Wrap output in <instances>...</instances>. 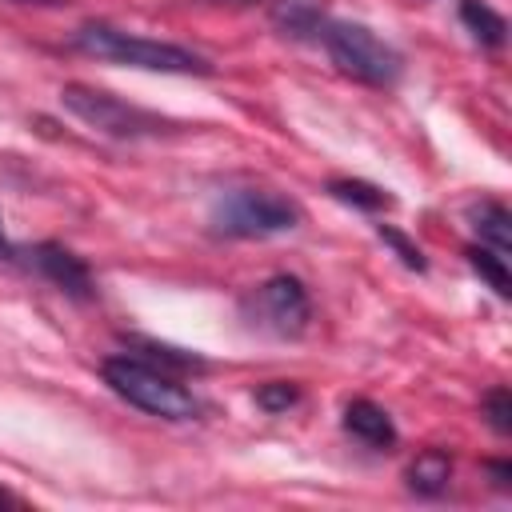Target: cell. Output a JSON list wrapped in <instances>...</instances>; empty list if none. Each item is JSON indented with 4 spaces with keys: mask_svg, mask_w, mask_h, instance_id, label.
Masks as SVG:
<instances>
[{
    "mask_svg": "<svg viewBox=\"0 0 512 512\" xmlns=\"http://www.w3.org/2000/svg\"><path fill=\"white\" fill-rule=\"evenodd\" d=\"M72 48L92 56V60H108V64H128V68H144V72H172V76H208L212 64L172 40H152L104 20H88L72 32Z\"/></svg>",
    "mask_w": 512,
    "mask_h": 512,
    "instance_id": "6da1fadb",
    "label": "cell"
},
{
    "mask_svg": "<svg viewBox=\"0 0 512 512\" xmlns=\"http://www.w3.org/2000/svg\"><path fill=\"white\" fill-rule=\"evenodd\" d=\"M100 376L104 384L128 400L132 408L148 412V416H160V420H196L204 412L200 396L192 388H184L176 376H168L164 368L140 360V356H108L100 364Z\"/></svg>",
    "mask_w": 512,
    "mask_h": 512,
    "instance_id": "7a4b0ae2",
    "label": "cell"
},
{
    "mask_svg": "<svg viewBox=\"0 0 512 512\" xmlns=\"http://www.w3.org/2000/svg\"><path fill=\"white\" fill-rule=\"evenodd\" d=\"M60 104L80 120L88 124L92 132L100 136H112V140H152V136H172L180 132L176 120L160 116V112H148L132 100H120L104 88H92V84H64L60 88Z\"/></svg>",
    "mask_w": 512,
    "mask_h": 512,
    "instance_id": "3957f363",
    "label": "cell"
},
{
    "mask_svg": "<svg viewBox=\"0 0 512 512\" xmlns=\"http://www.w3.org/2000/svg\"><path fill=\"white\" fill-rule=\"evenodd\" d=\"M320 44H324L328 60L344 76H352V80H360L368 88H392L404 76V56L388 40H380L368 24L328 20L320 28Z\"/></svg>",
    "mask_w": 512,
    "mask_h": 512,
    "instance_id": "277c9868",
    "label": "cell"
},
{
    "mask_svg": "<svg viewBox=\"0 0 512 512\" xmlns=\"http://www.w3.org/2000/svg\"><path fill=\"white\" fill-rule=\"evenodd\" d=\"M212 232L232 236V240H264V236H284L300 224L296 200L268 192V188H228L216 196L212 212Z\"/></svg>",
    "mask_w": 512,
    "mask_h": 512,
    "instance_id": "5b68a950",
    "label": "cell"
},
{
    "mask_svg": "<svg viewBox=\"0 0 512 512\" xmlns=\"http://www.w3.org/2000/svg\"><path fill=\"white\" fill-rule=\"evenodd\" d=\"M240 316L248 320V328H260L280 340H296L312 320V300L296 276H272L240 300Z\"/></svg>",
    "mask_w": 512,
    "mask_h": 512,
    "instance_id": "8992f818",
    "label": "cell"
},
{
    "mask_svg": "<svg viewBox=\"0 0 512 512\" xmlns=\"http://www.w3.org/2000/svg\"><path fill=\"white\" fill-rule=\"evenodd\" d=\"M28 264H32L52 288H60V292L72 296V300H92V296H96V276H92V268L84 264V256H76L72 248L56 244V240H44V244L28 248Z\"/></svg>",
    "mask_w": 512,
    "mask_h": 512,
    "instance_id": "52a82bcc",
    "label": "cell"
},
{
    "mask_svg": "<svg viewBox=\"0 0 512 512\" xmlns=\"http://www.w3.org/2000/svg\"><path fill=\"white\" fill-rule=\"evenodd\" d=\"M344 432H348L352 440L368 444V448H380V452L396 448V424H392V416H388L380 404H372V400H352V404L344 408Z\"/></svg>",
    "mask_w": 512,
    "mask_h": 512,
    "instance_id": "ba28073f",
    "label": "cell"
},
{
    "mask_svg": "<svg viewBox=\"0 0 512 512\" xmlns=\"http://www.w3.org/2000/svg\"><path fill=\"white\" fill-rule=\"evenodd\" d=\"M468 224H472V232L480 236V244H488L492 252L508 256V248H512V216H508V208H504L500 200H480V204H472V208H468Z\"/></svg>",
    "mask_w": 512,
    "mask_h": 512,
    "instance_id": "9c48e42d",
    "label": "cell"
},
{
    "mask_svg": "<svg viewBox=\"0 0 512 512\" xmlns=\"http://www.w3.org/2000/svg\"><path fill=\"white\" fill-rule=\"evenodd\" d=\"M404 480H408V488L420 492V496H440V492L448 488V480H452V456H448L444 448H424V452L408 464Z\"/></svg>",
    "mask_w": 512,
    "mask_h": 512,
    "instance_id": "30bf717a",
    "label": "cell"
},
{
    "mask_svg": "<svg viewBox=\"0 0 512 512\" xmlns=\"http://www.w3.org/2000/svg\"><path fill=\"white\" fill-rule=\"evenodd\" d=\"M460 24L472 32L480 48H500L508 40V20L488 0H460Z\"/></svg>",
    "mask_w": 512,
    "mask_h": 512,
    "instance_id": "8fae6325",
    "label": "cell"
},
{
    "mask_svg": "<svg viewBox=\"0 0 512 512\" xmlns=\"http://www.w3.org/2000/svg\"><path fill=\"white\" fill-rule=\"evenodd\" d=\"M276 24L288 32V36H316L320 40V28L328 24L320 4L316 0H280L276 4Z\"/></svg>",
    "mask_w": 512,
    "mask_h": 512,
    "instance_id": "7c38bea8",
    "label": "cell"
},
{
    "mask_svg": "<svg viewBox=\"0 0 512 512\" xmlns=\"http://www.w3.org/2000/svg\"><path fill=\"white\" fill-rule=\"evenodd\" d=\"M328 196L340 200V204H352L360 212H380V208H392V196L368 180H332L328 184Z\"/></svg>",
    "mask_w": 512,
    "mask_h": 512,
    "instance_id": "4fadbf2b",
    "label": "cell"
},
{
    "mask_svg": "<svg viewBox=\"0 0 512 512\" xmlns=\"http://www.w3.org/2000/svg\"><path fill=\"white\" fill-rule=\"evenodd\" d=\"M468 264L492 284L496 296H508L512 292V276H508V264H504L500 252H492V248H468Z\"/></svg>",
    "mask_w": 512,
    "mask_h": 512,
    "instance_id": "5bb4252c",
    "label": "cell"
},
{
    "mask_svg": "<svg viewBox=\"0 0 512 512\" xmlns=\"http://www.w3.org/2000/svg\"><path fill=\"white\" fill-rule=\"evenodd\" d=\"M296 400H300V388H296L292 380H268V384L256 388V404H260L264 412H272V416L288 412Z\"/></svg>",
    "mask_w": 512,
    "mask_h": 512,
    "instance_id": "9a60e30c",
    "label": "cell"
},
{
    "mask_svg": "<svg viewBox=\"0 0 512 512\" xmlns=\"http://www.w3.org/2000/svg\"><path fill=\"white\" fill-rule=\"evenodd\" d=\"M480 408H484V420H488L500 436H508V432H512V396H508V388H504V384H496V388L484 396V404H480Z\"/></svg>",
    "mask_w": 512,
    "mask_h": 512,
    "instance_id": "2e32d148",
    "label": "cell"
},
{
    "mask_svg": "<svg viewBox=\"0 0 512 512\" xmlns=\"http://www.w3.org/2000/svg\"><path fill=\"white\" fill-rule=\"evenodd\" d=\"M132 344L144 348L148 360H164L172 368H204V360L192 356V352H184V348H168V344H156V340H132Z\"/></svg>",
    "mask_w": 512,
    "mask_h": 512,
    "instance_id": "e0dca14e",
    "label": "cell"
},
{
    "mask_svg": "<svg viewBox=\"0 0 512 512\" xmlns=\"http://www.w3.org/2000/svg\"><path fill=\"white\" fill-rule=\"evenodd\" d=\"M376 232H380V240H384V244H392V248H396V256H400V260H404L412 272H424V268H428L424 252H420V248H416V244H412L404 232H396V228H388V224H380Z\"/></svg>",
    "mask_w": 512,
    "mask_h": 512,
    "instance_id": "ac0fdd59",
    "label": "cell"
},
{
    "mask_svg": "<svg viewBox=\"0 0 512 512\" xmlns=\"http://www.w3.org/2000/svg\"><path fill=\"white\" fill-rule=\"evenodd\" d=\"M492 476H496V488H508V464H492Z\"/></svg>",
    "mask_w": 512,
    "mask_h": 512,
    "instance_id": "d6986e66",
    "label": "cell"
},
{
    "mask_svg": "<svg viewBox=\"0 0 512 512\" xmlns=\"http://www.w3.org/2000/svg\"><path fill=\"white\" fill-rule=\"evenodd\" d=\"M16 256V248L8 244V236H4V228H0V260H12Z\"/></svg>",
    "mask_w": 512,
    "mask_h": 512,
    "instance_id": "ffe728a7",
    "label": "cell"
},
{
    "mask_svg": "<svg viewBox=\"0 0 512 512\" xmlns=\"http://www.w3.org/2000/svg\"><path fill=\"white\" fill-rule=\"evenodd\" d=\"M20 4H52V0H20Z\"/></svg>",
    "mask_w": 512,
    "mask_h": 512,
    "instance_id": "44dd1931",
    "label": "cell"
},
{
    "mask_svg": "<svg viewBox=\"0 0 512 512\" xmlns=\"http://www.w3.org/2000/svg\"><path fill=\"white\" fill-rule=\"evenodd\" d=\"M0 504H4V492H0Z\"/></svg>",
    "mask_w": 512,
    "mask_h": 512,
    "instance_id": "7402d4cb",
    "label": "cell"
}]
</instances>
